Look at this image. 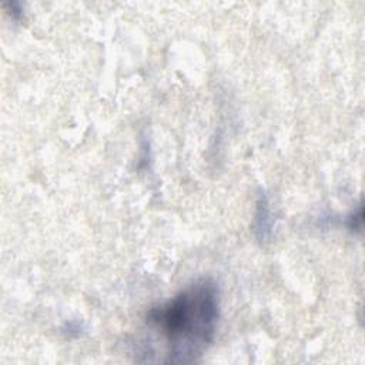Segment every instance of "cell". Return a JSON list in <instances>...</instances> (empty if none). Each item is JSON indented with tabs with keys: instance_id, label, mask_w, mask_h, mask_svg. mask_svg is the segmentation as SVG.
Returning a JSON list of instances; mask_svg holds the SVG:
<instances>
[{
	"instance_id": "cell-1",
	"label": "cell",
	"mask_w": 365,
	"mask_h": 365,
	"mask_svg": "<svg viewBox=\"0 0 365 365\" xmlns=\"http://www.w3.org/2000/svg\"><path fill=\"white\" fill-rule=\"evenodd\" d=\"M220 318V291L212 278L192 281L168 301L151 307L144 318L145 335L137 354L161 344L163 362L198 361L214 341Z\"/></svg>"
},
{
	"instance_id": "cell-2",
	"label": "cell",
	"mask_w": 365,
	"mask_h": 365,
	"mask_svg": "<svg viewBox=\"0 0 365 365\" xmlns=\"http://www.w3.org/2000/svg\"><path fill=\"white\" fill-rule=\"evenodd\" d=\"M272 222H274V218H272L268 195L262 190H259L258 198H257L254 224H252V232L259 242H265L271 238Z\"/></svg>"
},
{
	"instance_id": "cell-3",
	"label": "cell",
	"mask_w": 365,
	"mask_h": 365,
	"mask_svg": "<svg viewBox=\"0 0 365 365\" xmlns=\"http://www.w3.org/2000/svg\"><path fill=\"white\" fill-rule=\"evenodd\" d=\"M362 225V208L358 207L356 211H354L348 218H346V227L352 232H359Z\"/></svg>"
}]
</instances>
